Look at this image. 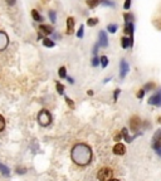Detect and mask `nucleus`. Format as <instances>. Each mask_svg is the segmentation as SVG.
Instances as JSON below:
<instances>
[{
  "mask_svg": "<svg viewBox=\"0 0 161 181\" xmlns=\"http://www.w3.org/2000/svg\"><path fill=\"white\" fill-rule=\"evenodd\" d=\"M138 135H141V133L138 132V133H135L134 136H130V135H128L127 129H122V130H121V136L126 140V142H132V141H134V138H135L136 136H138Z\"/></svg>",
  "mask_w": 161,
  "mask_h": 181,
  "instance_id": "11",
  "label": "nucleus"
},
{
  "mask_svg": "<svg viewBox=\"0 0 161 181\" xmlns=\"http://www.w3.org/2000/svg\"><path fill=\"white\" fill-rule=\"evenodd\" d=\"M66 78L68 79V82H69V83H73V82H74V81H73V78H71V77H68V76H67Z\"/></svg>",
  "mask_w": 161,
  "mask_h": 181,
  "instance_id": "41",
  "label": "nucleus"
},
{
  "mask_svg": "<svg viewBox=\"0 0 161 181\" xmlns=\"http://www.w3.org/2000/svg\"><path fill=\"white\" fill-rule=\"evenodd\" d=\"M155 152L161 157V147H157V148H155Z\"/></svg>",
  "mask_w": 161,
  "mask_h": 181,
  "instance_id": "39",
  "label": "nucleus"
},
{
  "mask_svg": "<svg viewBox=\"0 0 161 181\" xmlns=\"http://www.w3.org/2000/svg\"><path fill=\"white\" fill-rule=\"evenodd\" d=\"M100 63H101V66H102V68H106L107 66H108V58H107L106 56L101 57V58H100Z\"/></svg>",
  "mask_w": 161,
  "mask_h": 181,
  "instance_id": "19",
  "label": "nucleus"
},
{
  "mask_svg": "<svg viewBox=\"0 0 161 181\" xmlns=\"http://www.w3.org/2000/svg\"><path fill=\"white\" fill-rule=\"evenodd\" d=\"M0 172H2L3 175H5V176H9L10 175V168L0 162Z\"/></svg>",
  "mask_w": 161,
  "mask_h": 181,
  "instance_id": "17",
  "label": "nucleus"
},
{
  "mask_svg": "<svg viewBox=\"0 0 161 181\" xmlns=\"http://www.w3.org/2000/svg\"><path fill=\"white\" fill-rule=\"evenodd\" d=\"M132 44H134V37H128V38L127 37H123L121 39V45H122L123 49L132 47Z\"/></svg>",
  "mask_w": 161,
  "mask_h": 181,
  "instance_id": "10",
  "label": "nucleus"
},
{
  "mask_svg": "<svg viewBox=\"0 0 161 181\" xmlns=\"http://www.w3.org/2000/svg\"><path fill=\"white\" fill-rule=\"evenodd\" d=\"M113 152H115L116 155H120V156L125 155V154H126V147H125V145H122V143H116L115 147H113Z\"/></svg>",
  "mask_w": 161,
  "mask_h": 181,
  "instance_id": "12",
  "label": "nucleus"
},
{
  "mask_svg": "<svg viewBox=\"0 0 161 181\" xmlns=\"http://www.w3.org/2000/svg\"><path fill=\"white\" fill-rule=\"evenodd\" d=\"M58 74H59L60 78H66L67 77V69H66V67H60L59 71H58Z\"/></svg>",
  "mask_w": 161,
  "mask_h": 181,
  "instance_id": "21",
  "label": "nucleus"
},
{
  "mask_svg": "<svg viewBox=\"0 0 161 181\" xmlns=\"http://www.w3.org/2000/svg\"><path fill=\"white\" fill-rule=\"evenodd\" d=\"M49 18H50V22H52V23H56L57 15H56V12H54V10H50V12H49Z\"/></svg>",
  "mask_w": 161,
  "mask_h": 181,
  "instance_id": "27",
  "label": "nucleus"
},
{
  "mask_svg": "<svg viewBox=\"0 0 161 181\" xmlns=\"http://www.w3.org/2000/svg\"><path fill=\"white\" fill-rule=\"evenodd\" d=\"M39 30L42 31L43 34H46V35H49V34H53V28L50 27V25H44V24H42L40 27H39Z\"/></svg>",
  "mask_w": 161,
  "mask_h": 181,
  "instance_id": "13",
  "label": "nucleus"
},
{
  "mask_svg": "<svg viewBox=\"0 0 161 181\" xmlns=\"http://www.w3.org/2000/svg\"><path fill=\"white\" fill-rule=\"evenodd\" d=\"M56 86H57V92L59 94H63L64 93V86L63 84H60L59 82H56Z\"/></svg>",
  "mask_w": 161,
  "mask_h": 181,
  "instance_id": "25",
  "label": "nucleus"
},
{
  "mask_svg": "<svg viewBox=\"0 0 161 181\" xmlns=\"http://www.w3.org/2000/svg\"><path fill=\"white\" fill-rule=\"evenodd\" d=\"M98 38H100V40H98V45H100V47L106 48L107 45H108V38H107V34H106L104 30H101V31H100Z\"/></svg>",
  "mask_w": 161,
  "mask_h": 181,
  "instance_id": "8",
  "label": "nucleus"
},
{
  "mask_svg": "<svg viewBox=\"0 0 161 181\" xmlns=\"http://www.w3.org/2000/svg\"><path fill=\"white\" fill-rule=\"evenodd\" d=\"M83 31H84V27L81 25L79 29H78V31H77V37L78 38H83Z\"/></svg>",
  "mask_w": 161,
  "mask_h": 181,
  "instance_id": "30",
  "label": "nucleus"
},
{
  "mask_svg": "<svg viewBox=\"0 0 161 181\" xmlns=\"http://www.w3.org/2000/svg\"><path fill=\"white\" fill-rule=\"evenodd\" d=\"M145 93H146V92H145L144 89H140V92H138V93H137V97H138V98H140V100H141V98H144V96H145Z\"/></svg>",
  "mask_w": 161,
  "mask_h": 181,
  "instance_id": "35",
  "label": "nucleus"
},
{
  "mask_svg": "<svg viewBox=\"0 0 161 181\" xmlns=\"http://www.w3.org/2000/svg\"><path fill=\"white\" fill-rule=\"evenodd\" d=\"M66 102H67V104L69 106V108H74V103H73V101H72L69 97H66Z\"/></svg>",
  "mask_w": 161,
  "mask_h": 181,
  "instance_id": "31",
  "label": "nucleus"
},
{
  "mask_svg": "<svg viewBox=\"0 0 161 181\" xmlns=\"http://www.w3.org/2000/svg\"><path fill=\"white\" fill-rule=\"evenodd\" d=\"M151 146H152L154 150H155V148H157V147H161V129L156 130V132L154 133Z\"/></svg>",
  "mask_w": 161,
  "mask_h": 181,
  "instance_id": "6",
  "label": "nucleus"
},
{
  "mask_svg": "<svg viewBox=\"0 0 161 181\" xmlns=\"http://www.w3.org/2000/svg\"><path fill=\"white\" fill-rule=\"evenodd\" d=\"M97 23H98V19H97V18H90V19L87 20V25H88V27H94Z\"/></svg>",
  "mask_w": 161,
  "mask_h": 181,
  "instance_id": "23",
  "label": "nucleus"
},
{
  "mask_svg": "<svg viewBox=\"0 0 161 181\" xmlns=\"http://www.w3.org/2000/svg\"><path fill=\"white\" fill-rule=\"evenodd\" d=\"M110 181H119V180H117V179H111Z\"/></svg>",
  "mask_w": 161,
  "mask_h": 181,
  "instance_id": "42",
  "label": "nucleus"
},
{
  "mask_svg": "<svg viewBox=\"0 0 161 181\" xmlns=\"http://www.w3.org/2000/svg\"><path fill=\"white\" fill-rule=\"evenodd\" d=\"M98 180L100 181H110L112 179V170L108 168V167H103L98 171V175H97Z\"/></svg>",
  "mask_w": 161,
  "mask_h": 181,
  "instance_id": "3",
  "label": "nucleus"
},
{
  "mask_svg": "<svg viewBox=\"0 0 161 181\" xmlns=\"http://www.w3.org/2000/svg\"><path fill=\"white\" fill-rule=\"evenodd\" d=\"M130 6H131V0H126L125 4H123V9L128 10V9H130Z\"/></svg>",
  "mask_w": 161,
  "mask_h": 181,
  "instance_id": "33",
  "label": "nucleus"
},
{
  "mask_svg": "<svg viewBox=\"0 0 161 181\" xmlns=\"http://www.w3.org/2000/svg\"><path fill=\"white\" fill-rule=\"evenodd\" d=\"M107 30H108L110 33H116V31H117V24H108Z\"/></svg>",
  "mask_w": 161,
  "mask_h": 181,
  "instance_id": "26",
  "label": "nucleus"
},
{
  "mask_svg": "<svg viewBox=\"0 0 161 181\" xmlns=\"http://www.w3.org/2000/svg\"><path fill=\"white\" fill-rule=\"evenodd\" d=\"M155 83H147V84H145V87L142 88L145 92H148V91H152V89H155Z\"/></svg>",
  "mask_w": 161,
  "mask_h": 181,
  "instance_id": "24",
  "label": "nucleus"
},
{
  "mask_svg": "<svg viewBox=\"0 0 161 181\" xmlns=\"http://www.w3.org/2000/svg\"><path fill=\"white\" fill-rule=\"evenodd\" d=\"M98 47H100V45H98V43H97V44H96V45L93 47V54H96V53L98 52Z\"/></svg>",
  "mask_w": 161,
  "mask_h": 181,
  "instance_id": "38",
  "label": "nucleus"
},
{
  "mask_svg": "<svg viewBox=\"0 0 161 181\" xmlns=\"http://www.w3.org/2000/svg\"><path fill=\"white\" fill-rule=\"evenodd\" d=\"M159 123H161V117H159Z\"/></svg>",
  "mask_w": 161,
  "mask_h": 181,
  "instance_id": "43",
  "label": "nucleus"
},
{
  "mask_svg": "<svg viewBox=\"0 0 161 181\" xmlns=\"http://www.w3.org/2000/svg\"><path fill=\"white\" fill-rule=\"evenodd\" d=\"M120 93H121V91H120V89H116V91H115V93H113V100H115V102L117 101V98H119Z\"/></svg>",
  "mask_w": 161,
  "mask_h": 181,
  "instance_id": "34",
  "label": "nucleus"
},
{
  "mask_svg": "<svg viewBox=\"0 0 161 181\" xmlns=\"http://www.w3.org/2000/svg\"><path fill=\"white\" fill-rule=\"evenodd\" d=\"M73 27H74V19L72 16H69L67 19V34L73 33Z\"/></svg>",
  "mask_w": 161,
  "mask_h": 181,
  "instance_id": "14",
  "label": "nucleus"
},
{
  "mask_svg": "<svg viewBox=\"0 0 161 181\" xmlns=\"http://www.w3.org/2000/svg\"><path fill=\"white\" fill-rule=\"evenodd\" d=\"M31 16H33V19L35 20V22H43V16L38 13V10H35V9H33L31 10Z\"/></svg>",
  "mask_w": 161,
  "mask_h": 181,
  "instance_id": "16",
  "label": "nucleus"
},
{
  "mask_svg": "<svg viewBox=\"0 0 161 181\" xmlns=\"http://www.w3.org/2000/svg\"><path fill=\"white\" fill-rule=\"evenodd\" d=\"M15 2H16V0H6V3H8V5H10V6H13V5H15Z\"/></svg>",
  "mask_w": 161,
  "mask_h": 181,
  "instance_id": "37",
  "label": "nucleus"
},
{
  "mask_svg": "<svg viewBox=\"0 0 161 181\" xmlns=\"http://www.w3.org/2000/svg\"><path fill=\"white\" fill-rule=\"evenodd\" d=\"M128 63L126 62V60H121V63H120V77L123 79L125 77H126V74H127V72H128Z\"/></svg>",
  "mask_w": 161,
  "mask_h": 181,
  "instance_id": "9",
  "label": "nucleus"
},
{
  "mask_svg": "<svg viewBox=\"0 0 161 181\" xmlns=\"http://www.w3.org/2000/svg\"><path fill=\"white\" fill-rule=\"evenodd\" d=\"M4 129H5V120H4V117L0 114V132L4 131Z\"/></svg>",
  "mask_w": 161,
  "mask_h": 181,
  "instance_id": "28",
  "label": "nucleus"
},
{
  "mask_svg": "<svg viewBox=\"0 0 161 181\" xmlns=\"http://www.w3.org/2000/svg\"><path fill=\"white\" fill-rule=\"evenodd\" d=\"M148 104H151V106H156V107H160L161 106V88L156 92V93H154L151 97L148 98Z\"/></svg>",
  "mask_w": 161,
  "mask_h": 181,
  "instance_id": "4",
  "label": "nucleus"
},
{
  "mask_svg": "<svg viewBox=\"0 0 161 181\" xmlns=\"http://www.w3.org/2000/svg\"><path fill=\"white\" fill-rule=\"evenodd\" d=\"M37 120H38L39 125L43 126V127L49 126L50 122H52V114H50L49 111H47V110H42V111L38 113Z\"/></svg>",
  "mask_w": 161,
  "mask_h": 181,
  "instance_id": "2",
  "label": "nucleus"
},
{
  "mask_svg": "<svg viewBox=\"0 0 161 181\" xmlns=\"http://www.w3.org/2000/svg\"><path fill=\"white\" fill-rule=\"evenodd\" d=\"M9 44V38L5 31L0 30V50H4Z\"/></svg>",
  "mask_w": 161,
  "mask_h": 181,
  "instance_id": "7",
  "label": "nucleus"
},
{
  "mask_svg": "<svg viewBox=\"0 0 161 181\" xmlns=\"http://www.w3.org/2000/svg\"><path fill=\"white\" fill-rule=\"evenodd\" d=\"M100 3H101V0H88V2H87V5H88L90 8H96Z\"/></svg>",
  "mask_w": 161,
  "mask_h": 181,
  "instance_id": "22",
  "label": "nucleus"
},
{
  "mask_svg": "<svg viewBox=\"0 0 161 181\" xmlns=\"http://www.w3.org/2000/svg\"><path fill=\"white\" fill-rule=\"evenodd\" d=\"M98 64H100V58L94 57V58L92 59V66H93V67H97Z\"/></svg>",
  "mask_w": 161,
  "mask_h": 181,
  "instance_id": "32",
  "label": "nucleus"
},
{
  "mask_svg": "<svg viewBox=\"0 0 161 181\" xmlns=\"http://www.w3.org/2000/svg\"><path fill=\"white\" fill-rule=\"evenodd\" d=\"M72 160L79 166H86L92 160V150L86 143H77L72 148Z\"/></svg>",
  "mask_w": 161,
  "mask_h": 181,
  "instance_id": "1",
  "label": "nucleus"
},
{
  "mask_svg": "<svg viewBox=\"0 0 161 181\" xmlns=\"http://www.w3.org/2000/svg\"><path fill=\"white\" fill-rule=\"evenodd\" d=\"M43 45L47 47V48H53L54 47V42H53L52 39H49V38H44L43 39Z\"/></svg>",
  "mask_w": 161,
  "mask_h": 181,
  "instance_id": "18",
  "label": "nucleus"
},
{
  "mask_svg": "<svg viewBox=\"0 0 161 181\" xmlns=\"http://www.w3.org/2000/svg\"><path fill=\"white\" fill-rule=\"evenodd\" d=\"M121 137H122V136H121V133H119V135H116V136H115V141H119V140H120V138H121Z\"/></svg>",
  "mask_w": 161,
  "mask_h": 181,
  "instance_id": "40",
  "label": "nucleus"
},
{
  "mask_svg": "<svg viewBox=\"0 0 161 181\" xmlns=\"http://www.w3.org/2000/svg\"><path fill=\"white\" fill-rule=\"evenodd\" d=\"M134 23H127L125 24V34H128L130 37H134Z\"/></svg>",
  "mask_w": 161,
  "mask_h": 181,
  "instance_id": "15",
  "label": "nucleus"
},
{
  "mask_svg": "<svg viewBox=\"0 0 161 181\" xmlns=\"http://www.w3.org/2000/svg\"><path fill=\"white\" fill-rule=\"evenodd\" d=\"M101 3H102L103 5H106V6H113V5H115V3L111 2V0H101Z\"/></svg>",
  "mask_w": 161,
  "mask_h": 181,
  "instance_id": "29",
  "label": "nucleus"
},
{
  "mask_svg": "<svg viewBox=\"0 0 161 181\" xmlns=\"http://www.w3.org/2000/svg\"><path fill=\"white\" fill-rule=\"evenodd\" d=\"M16 172H18V174H24V172H27V168L18 167V168H16Z\"/></svg>",
  "mask_w": 161,
  "mask_h": 181,
  "instance_id": "36",
  "label": "nucleus"
},
{
  "mask_svg": "<svg viewBox=\"0 0 161 181\" xmlns=\"http://www.w3.org/2000/svg\"><path fill=\"white\" fill-rule=\"evenodd\" d=\"M130 127H131V130H132L134 132H136V131L140 130V127H141V120H140V117H138V116H132L131 120H130Z\"/></svg>",
  "mask_w": 161,
  "mask_h": 181,
  "instance_id": "5",
  "label": "nucleus"
},
{
  "mask_svg": "<svg viewBox=\"0 0 161 181\" xmlns=\"http://www.w3.org/2000/svg\"><path fill=\"white\" fill-rule=\"evenodd\" d=\"M123 18H125L126 24H127V23H132V20H134V15L130 14V13H125V14H123Z\"/></svg>",
  "mask_w": 161,
  "mask_h": 181,
  "instance_id": "20",
  "label": "nucleus"
}]
</instances>
